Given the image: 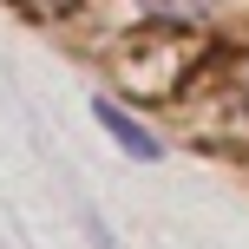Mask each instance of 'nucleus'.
I'll return each instance as SVG.
<instances>
[{
    "instance_id": "obj_1",
    "label": "nucleus",
    "mask_w": 249,
    "mask_h": 249,
    "mask_svg": "<svg viewBox=\"0 0 249 249\" xmlns=\"http://www.w3.org/2000/svg\"><path fill=\"white\" fill-rule=\"evenodd\" d=\"M92 118H99L105 131H112V144H118V151H131L138 164H158V158H164V144H158V138H151L131 112H124L118 99H92Z\"/></svg>"
}]
</instances>
